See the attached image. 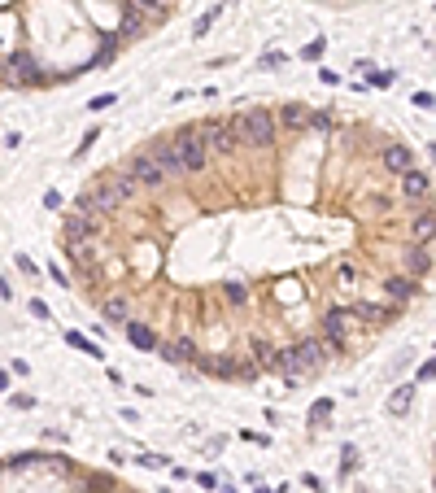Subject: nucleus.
<instances>
[{
	"instance_id": "nucleus-12",
	"label": "nucleus",
	"mask_w": 436,
	"mask_h": 493,
	"mask_svg": "<svg viewBox=\"0 0 436 493\" xmlns=\"http://www.w3.org/2000/svg\"><path fill=\"white\" fill-rule=\"evenodd\" d=\"M406 267H410V275H428L432 271V240H423V245H415L406 254Z\"/></svg>"
},
{
	"instance_id": "nucleus-6",
	"label": "nucleus",
	"mask_w": 436,
	"mask_h": 493,
	"mask_svg": "<svg viewBox=\"0 0 436 493\" xmlns=\"http://www.w3.org/2000/svg\"><path fill=\"white\" fill-rule=\"evenodd\" d=\"M97 227H101L97 214L70 210V219H66V240H92V236H97Z\"/></svg>"
},
{
	"instance_id": "nucleus-5",
	"label": "nucleus",
	"mask_w": 436,
	"mask_h": 493,
	"mask_svg": "<svg viewBox=\"0 0 436 493\" xmlns=\"http://www.w3.org/2000/svg\"><path fill=\"white\" fill-rule=\"evenodd\" d=\"M345 323H349V310H327L323 315V332H327V354H340L345 350Z\"/></svg>"
},
{
	"instance_id": "nucleus-18",
	"label": "nucleus",
	"mask_w": 436,
	"mask_h": 493,
	"mask_svg": "<svg viewBox=\"0 0 436 493\" xmlns=\"http://www.w3.org/2000/svg\"><path fill=\"white\" fill-rule=\"evenodd\" d=\"M70 258L79 262V267H97V254H92V240H66Z\"/></svg>"
},
{
	"instance_id": "nucleus-22",
	"label": "nucleus",
	"mask_w": 436,
	"mask_h": 493,
	"mask_svg": "<svg viewBox=\"0 0 436 493\" xmlns=\"http://www.w3.org/2000/svg\"><path fill=\"white\" fill-rule=\"evenodd\" d=\"M131 14H144L149 22H162V18H166V5H162V0H136Z\"/></svg>"
},
{
	"instance_id": "nucleus-17",
	"label": "nucleus",
	"mask_w": 436,
	"mask_h": 493,
	"mask_svg": "<svg viewBox=\"0 0 436 493\" xmlns=\"http://www.w3.org/2000/svg\"><path fill=\"white\" fill-rule=\"evenodd\" d=\"M127 336H131L136 350H157V336H153V328H144V323H127Z\"/></svg>"
},
{
	"instance_id": "nucleus-10",
	"label": "nucleus",
	"mask_w": 436,
	"mask_h": 493,
	"mask_svg": "<svg viewBox=\"0 0 436 493\" xmlns=\"http://www.w3.org/2000/svg\"><path fill=\"white\" fill-rule=\"evenodd\" d=\"M101 319H105V323H118V328H123V323L131 319V302H127V297H105Z\"/></svg>"
},
{
	"instance_id": "nucleus-14",
	"label": "nucleus",
	"mask_w": 436,
	"mask_h": 493,
	"mask_svg": "<svg viewBox=\"0 0 436 493\" xmlns=\"http://www.w3.org/2000/svg\"><path fill=\"white\" fill-rule=\"evenodd\" d=\"M153 162L162 166V175H183V166H179V158H175V149H170V140L166 144H157V149H153Z\"/></svg>"
},
{
	"instance_id": "nucleus-19",
	"label": "nucleus",
	"mask_w": 436,
	"mask_h": 493,
	"mask_svg": "<svg viewBox=\"0 0 436 493\" xmlns=\"http://www.w3.org/2000/svg\"><path fill=\"white\" fill-rule=\"evenodd\" d=\"M9 66H14V79H18V83H35V79H40V70H35V62H31L27 53H18Z\"/></svg>"
},
{
	"instance_id": "nucleus-21",
	"label": "nucleus",
	"mask_w": 436,
	"mask_h": 493,
	"mask_svg": "<svg viewBox=\"0 0 436 493\" xmlns=\"http://www.w3.org/2000/svg\"><path fill=\"white\" fill-rule=\"evenodd\" d=\"M384 288H388V293L397 297V302H410V297H415V280H410V275H397V280H384Z\"/></svg>"
},
{
	"instance_id": "nucleus-1",
	"label": "nucleus",
	"mask_w": 436,
	"mask_h": 493,
	"mask_svg": "<svg viewBox=\"0 0 436 493\" xmlns=\"http://www.w3.org/2000/svg\"><path fill=\"white\" fill-rule=\"evenodd\" d=\"M235 123V136L240 144H253V149H266V144H275V118L266 110H244L240 118H231Z\"/></svg>"
},
{
	"instance_id": "nucleus-26",
	"label": "nucleus",
	"mask_w": 436,
	"mask_h": 493,
	"mask_svg": "<svg viewBox=\"0 0 436 493\" xmlns=\"http://www.w3.org/2000/svg\"><path fill=\"white\" fill-rule=\"evenodd\" d=\"M415 232H419L423 240L432 236V210H419V214H415Z\"/></svg>"
},
{
	"instance_id": "nucleus-2",
	"label": "nucleus",
	"mask_w": 436,
	"mask_h": 493,
	"mask_svg": "<svg viewBox=\"0 0 436 493\" xmlns=\"http://www.w3.org/2000/svg\"><path fill=\"white\" fill-rule=\"evenodd\" d=\"M170 149H175V158H179L183 175L205 171V162H209V144H205L201 131H179V136L170 140Z\"/></svg>"
},
{
	"instance_id": "nucleus-20",
	"label": "nucleus",
	"mask_w": 436,
	"mask_h": 493,
	"mask_svg": "<svg viewBox=\"0 0 436 493\" xmlns=\"http://www.w3.org/2000/svg\"><path fill=\"white\" fill-rule=\"evenodd\" d=\"M410 398H415V384H402V389L388 398V415H406L410 411Z\"/></svg>"
},
{
	"instance_id": "nucleus-11",
	"label": "nucleus",
	"mask_w": 436,
	"mask_h": 493,
	"mask_svg": "<svg viewBox=\"0 0 436 493\" xmlns=\"http://www.w3.org/2000/svg\"><path fill=\"white\" fill-rule=\"evenodd\" d=\"M275 371H284V376H288V384H297V380L305 376V367H301L297 350H275Z\"/></svg>"
},
{
	"instance_id": "nucleus-8",
	"label": "nucleus",
	"mask_w": 436,
	"mask_h": 493,
	"mask_svg": "<svg viewBox=\"0 0 436 493\" xmlns=\"http://www.w3.org/2000/svg\"><path fill=\"white\" fill-rule=\"evenodd\" d=\"M292 350H297V358H301V367L305 371H319L323 363H327V350H323V341H301V345H292Z\"/></svg>"
},
{
	"instance_id": "nucleus-23",
	"label": "nucleus",
	"mask_w": 436,
	"mask_h": 493,
	"mask_svg": "<svg viewBox=\"0 0 436 493\" xmlns=\"http://www.w3.org/2000/svg\"><path fill=\"white\" fill-rule=\"evenodd\" d=\"M110 188L118 192V201H131L136 197V179L131 175H110Z\"/></svg>"
},
{
	"instance_id": "nucleus-28",
	"label": "nucleus",
	"mask_w": 436,
	"mask_h": 493,
	"mask_svg": "<svg viewBox=\"0 0 436 493\" xmlns=\"http://www.w3.org/2000/svg\"><path fill=\"white\" fill-rule=\"evenodd\" d=\"M415 105L419 110H432V92H415Z\"/></svg>"
},
{
	"instance_id": "nucleus-7",
	"label": "nucleus",
	"mask_w": 436,
	"mask_h": 493,
	"mask_svg": "<svg viewBox=\"0 0 436 493\" xmlns=\"http://www.w3.org/2000/svg\"><path fill=\"white\" fill-rule=\"evenodd\" d=\"M402 188H406L410 201H423V197L432 192V175L419 171V166H410V171H402Z\"/></svg>"
},
{
	"instance_id": "nucleus-15",
	"label": "nucleus",
	"mask_w": 436,
	"mask_h": 493,
	"mask_svg": "<svg viewBox=\"0 0 436 493\" xmlns=\"http://www.w3.org/2000/svg\"><path fill=\"white\" fill-rule=\"evenodd\" d=\"M310 110H305V105H284V114H279V123H284L288 131H305V127H310Z\"/></svg>"
},
{
	"instance_id": "nucleus-9",
	"label": "nucleus",
	"mask_w": 436,
	"mask_h": 493,
	"mask_svg": "<svg viewBox=\"0 0 436 493\" xmlns=\"http://www.w3.org/2000/svg\"><path fill=\"white\" fill-rule=\"evenodd\" d=\"M410 166H415V153H410L406 144H388L384 149V171L402 175V171H410Z\"/></svg>"
},
{
	"instance_id": "nucleus-13",
	"label": "nucleus",
	"mask_w": 436,
	"mask_h": 493,
	"mask_svg": "<svg viewBox=\"0 0 436 493\" xmlns=\"http://www.w3.org/2000/svg\"><path fill=\"white\" fill-rule=\"evenodd\" d=\"M353 315H358L362 323H371V328H375V323H393V319H397V310H388V306H375V302H362L358 310H353Z\"/></svg>"
},
{
	"instance_id": "nucleus-4",
	"label": "nucleus",
	"mask_w": 436,
	"mask_h": 493,
	"mask_svg": "<svg viewBox=\"0 0 436 493\" xmlns=\"http://www.w3.org/2000/svg\"><path fill=\"white\" fill-rule=\"evenodd\" d=\"M131 179H136V188H162V184H166V175H162L157 162H153V153H136Z\"/></svg>"
},
{
	"instance_id": "nucleus-3",
	"label": "nucleus",
	"mask_w": 436,
	"mask_h": 493,
	"mask_svg": "<svg viewBox=\"0 0 436 493\" xmlns=\"http://www.w3.org/2000/svg\"><path fill=\"white\" fill-rule=\"evenodd\" d=\"M205 144H214L218 153H235V149H240L235 123H231V118H209V123H205Z\"/></svg>"
},
{
	"instance_id": "nucleus-27",
	"label": "nucleus",
	"mask_w": 436,
	"mask_h": 493,
	"mask_svg": "<svg viewBox=\"0 0 436 493\" xmlns=\"http://www.w3.org/2000/svg\"><path fill=\"white\" fill-rule=\"evenodd\" d=\"M257 371H262V367H257V363H244V358H240V363H235V371H231V376H240V380H257Z\"/></svg>"
},
{
	"instance_id": "nucleus-24",
	"label": "nucleus",
	"mask_w": 436,
	"mask_h": 493,
	"mask_svg": "<svg viewBox=\"0 0 436 493\" xmlns=\"http://www.w3.org/2000/svg\"><path fill=\"white\" fill-rule=\"evenodd\" d=\"M253 363L275 371V345H270V341H253Z\"/></svg>"
},
{
	"instance_id": "nucleus-25",
	"label": "nucleus",
	"mask_w": 436,
	"mask_h": 493,
	"mask_svg": "<svg viewBox=\"0 0 436 493\" xmlns=\"http://www.w3.org/2000/svg\"><path fill=\"white\" fill-rule=\"evenodd\" d=\"M118 35H127V40H136V35H144V22H140V14H131L127 9V18H123V31Z\"/></svg>"
},
{
	"instance_id": "nucleus-16",
	"label": "nucleus",
	"mask_w": 436,
	"mask_h": 493,
	"mask_svg": "<svg viewBox=\"0 0 436 493\" xmlns=\"http://www.w3.org/2000/svg\"><path fill=\"white\" fill-rule=\"evenodd\" d=\"M162 358H166V363H192L196 345L192 341H170V345H162Z\"/></svg>"
}]
</instances>
